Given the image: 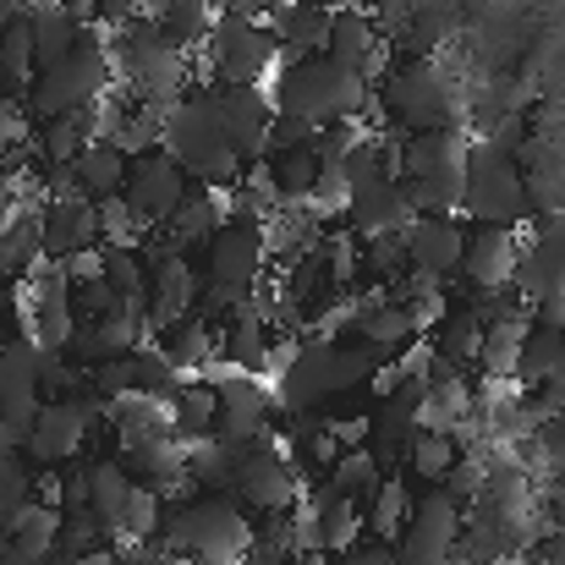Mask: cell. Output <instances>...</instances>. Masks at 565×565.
I'll list each match as a JSON object with an SVG mask.
<instances>
[{
  "mask_svg": "<svg viewBox=\"0 0 565 565\" xmlns=\"http://www.w3.org/2000/svg\"><path fill=\"white\" fill-rule=\"evenodd\" d=\"M330 423V434L341 439V450H352V445H369V428H374V417H363V412H347V417H324Z\"/></svg>",
  "mask_w": 565,
  "mask_h": 565,
  "instance_id": "obj_52",
  "label": "cell"
},
{
  "mask_svg": "<svg viewBox=\"0 0 565 565\" xmlns=\"http://www.w3.org/2000/svg\"><path fill=\"white\" fill-rule=\"evenodd\" d=\"M384 121H395L401 132H428V127H461V94L445 77L439 61H401L384 66L374 83Z\"/></svg>",
  "mask_w": 565,
  "mask_h": 565,
  "instance_id": "obj_11",
  "label": "cell"
},
{
  "mask_svg": "<svg viewBox=\"0 0 565 565\" xmlns=\"http://www.w3.org/2000/svg\"><path fill=\"white\" fill-rule=\"evenodd\" d=\"M160 149L188 171V182L203 188H231L247 166L242 154L231 149L220 116H214V99H209V83H192L188 94L166 110V127H160Z\"/></svg>",
  "mask_w": 565,
  "mask_h": 565,
  "instance_id": "obj_6",
  "label": "cell"
},
{
  "mask_svg": "<svg viewBox=\"0 0 565 565\" xmlns=\"http://www.w3.org/2000/svg\"><path fill=\"white\" fill-rule=\"evenodd\" d=\"M264 171H269V182H275V198H280V203H308L313 188H319L324 160L313 154V143H297V149H275V154H264Z\"/></svg>",
  "mask_w": 565,
  "mask_h": 565,
  "instance_id": "obj_39",
  "label": "cell"
},
{
  "mask_svg": "<svg viewBox=\"0 0 565 565\" xmlns=\"http://www.w3.org/2000/svg\"><path fill=\"white\" fill-rule=\"evenodd\" d=\"M511 286L527 302H539L550 291H565V209H550V214H533L527 220V236H522Z\"/></svg>",
  "mask_w": 565,
  "mask_h": 565,
  "instance_id": "obj_18",
  "label": "cell"
},
{
  "mask_svg": "<svg viewBox=\"0 0 565 565\" xmlns=\"http://www.w3.org/2000/svg\"><path fill=\"white\" fill-rule=\"evenodd\" d=\"M335 565H401V561H395V550H384V544H352V550H341Z\"/></svg>",
  "mask_w": 565,
  "mask_h": 565,
  "instance_id": "obj_54",
  "label": "cell"
},
{
  "mask_svg": "<svg viewBox=\"0 0 565 565\" xmlns=\"http://www.w3.org/2000/svg\"><path fill=\"white\" fill-rule=\"evenodd\" d=\"M188 171L160 149V143H149V149H138V154H127V182H121V209H127V220H132V231L138 236H149V231H166V220L177 214V203L188 198Z\"/></svg>",
  "mask_w": 565,
  "mask_h": 565,
  "instance_id": "obj_14",
  "label": "cell"
},
{
  "mask_svg": "<svg viewBox=\"0 0 565 565\" xmlns=\"http://www.w3.org/2000/svg\"><path fill=\"white\" fill-rule=\"evenodd\" d=\"M83 28H88V22H77L66 6L39 0V6H33V61H39V72H44V66H55V61L83 39ZM39 72H33V77H39Z\"/></svg>",
  "mask_w": 565,
  "mask_h": 565,
  "instance_id": "obj_42",
  "label": "cell"
},
{
  "mask_svg": "<svg viewBox=\"0 0 565 565\" xmlns=\"http://www.w3.org/2000/svg\"><path fill=\"white\" fill-rule=\"evenodd\" d=\"M88 472V516L105 527V539H116L121 533V511H127V494H132V472H127V461H116V456H105V461H88L83 467Z\"/></svg>",
  "mask_w": 565,
  "mask_h": 565,
  "instance_id": "obj_33",
  "label": "cell"
},
{
  "mask_svg": "<svg viewBox=\"0 0 565 565\" xmlns=\"http://www.w3.org/2000/svg\"><path fill=\"white\" fill-rule=\"evenodd\" d=\"M406 511H412V489H406V478H401L395 467H390V472H379L374 494H369V511H363V522L374 527L379 544H395V533H401Z\"/></svg>",
  "mask_w": 565,
  "mask_h": 565,
  "instance_id": "obj_45",
  "label": "cell"
},
{
  "mask_svg": "<svg viewBox=\"0 0 565 565\" xmlns=\"http://www.w3.org/2000/svg\"><path fill=\"white\" fill-rule=\"evenodd\" d=\"M105 423H116L121 450H127V445H143V439H154V434H171L166 401H160V395H132V390L105 401Z\"/></svg>",
  "mask_w": 565,
  "mask_h": 565,
  "instance_id": "obj_38",
  "label": "cell"
},
{
  "mask_svg": "<svg viewBox=\"0 0 565 565\" xmlns=\"http://www.w3.org/2000/svg\"><path fill=\"white\" fill-rule=\"evenodd\" d=\"M110 61H116L121 88L132 99H143V105L171 110L192 88V55L182 44H171L149 17H132V22L110 28Z\"/></svg>",
  "mask_w": 565,
  "mask_h": 565,
  "instance_id": "obj_7",
  "label": "cell"
},
{
  "mask_svg": "<svg viewBox=\"0 0 565 565\" xmlns=\"http://www.w3.org/2000/svg\"><path fill=\"white\" fill-rule=\"evenodd\" d=\"M198 258V313H209V319H220L225 308H236V302H247L253 291H258V280L269 275V236H264V220L258 214H225L220 220V231L203 242V247H192Z\"/></svg>",
  "mask_w": 565,
  "mask_h": 565,
  "instance_id": "obj_2",
  "label": "cell"
},
{
  "mask_svg": "<svg viewBox=\"0 0 565 565\" xmlns=\"http://www.w3.org/2000/svg\"><path fill=\"white\" fill-rule=\"evenodd\" d=\"M94 423H105V401L88 384H77V390H66L55 401H39V417H33V428L22 439V456L33 467H61V461H72L83 450Z\"/></svg>",
  "mask_w": 565,
  "mask_h": 565,
  "instance_id": "obj_15",
  "label": "cell"
},
{
  "mask_svg": "<svg viewBox=\"0 0 565 565\" xmlns=\"http://www.w3.org/2000/svg\"><path fill=\"white\" fill-rule=\"evenodd\" d=\"M417 6H434V0H412V11H417Z\"/></svg>",
  "mask_w": 565,
  "mask_h": 565,
  "instance_id": "obj_57",
  "label": "cell"
},
{
  "mask_svg": "<svg viewBox=\"0 0 565 565\" xmlns=\"http://www.w3.org/2000/svg\"><path fill=\"white\" fill-rule=\"evenodd\" d=\"M160 352H166L182 374H203V369L220 358V319L188 308L182 319H171V324L160 330Z\"/></svg>",
  "mask_w": 565,
  "mask_h": 565,
  "instance_id": "obj_29",
  "label": "cell"
},
{
  "mask_svg": "<svg viewBox=\"0 0 565 565\" xmlns=\"http://www.w3.org/2000/svg\"><path fill=\"white\" fill-rule=\"evenodd\" d=\"M214 384V439L225 445H242L253 434H269V417H275V384L258 374V369H231L220 363Z\"/></svg>",
  "mask_w": 565,
  "mask_h": 565,
  "instance_id": "obj_16",
  "label": "cell"
},
{
  "mask_svg": "<svg viewBox=\"0 0 565 565\" xmlns=\"http://www.w3.org/2000/svg\"><path fill=\"white\" fill-rule=\"evenodd\" d=\"M533 456H539V467H565V412H555V417H544L533 434Z\"/></svg>",
  "mask_w": 565,
  "mask_h": 565,
  "instance_id": "obj_51",
  "label": "cell"
},
{
  "mask_svg": "<svg viewBox=\"0 0 565 565\" xmlns=\"http://www.w3.org/2000/svg\"><path fill=\"white\" fill-rule=\"evenodd\" d=\"M127 472L138 478V483H149V489H182L188 483V439H177V434H154V439H143V445H127Z\"/></svg>",
  "mask_w": 565,
  "mask_h": 565,
  "instance_id": "obj_31",
  "label": "cell"
},
{
  "mask_svg": "<svg viewBox=\"0 0 565 565\" xmlns=\"http://www.w3.org/2000/svg\"><path fill=\"white\" fill-rule=\"evenodd\" d=\"M308 500V511H313V527H319V555H341V550H352L358 544V533L369 527L363 522V500H352V494H335V489H313V494H302Z\"/></svg>",
  "mask_w": 565,
  "mask_h": 565,
  "instance_id": "obj_32",
  "label": "cell"
},
{
  "mask_svg": "<svg viewBox=\"0 0 565 565\" xmlns=\"http://www.w3.org/2000/svg\"><path fill=\"white\" fill-rule=\"evenodd\" d=\"M231 214V203H225V188H203V182H192L188 198L177 203V214L166 220V242L171 247H182V253H192V247H203L214 231H220V220Z\"/></svg>",
  "mask_w": 565,
  "mask_h": 565,
  "instance_id": "obj_30",
  "label": "cell"
},
{
  "mask_svg": "<svg viewBox=\"0 0 565 565\" xmlns=\"http://www.w3.org/2000/svg\"><path fill=\"white\" fill-rule=\"evenodd\" d=\"M472 132L467 127H428L401 132L395 143V177L406 188L412 214H461V166H467Z\"/></svg>",
  "mask_w": 565,
  "mask_h": 565,
  "instance_id": "obj_4",
  "label": "cell"
},
{
  "mask_svg": "<svg viewBox=\"0 0 565 565\" xmlns=\"http://www.w3.org/2000/svg\"><path fill=\"white\" fill-rule=\"evenodd\" d=\"M39 247L44 264H66L88 247H99V203H88L83 192H55L39 203Z\"/></svg>",
  "mask_w": 565,
  "mask_h": 565,
  "instance_id": "obj_20",
  "label": "cell"
},
{
  "mask_svg": "<svg viewBox=\"0 0 565 565\" xmlns=\"http://www.w3.org/2000/svg\"><path fill=\"white\" fill-rule=\"evenodd\" d=\"M456 456H461V445H456V434H439V428H417L412 434V445H406V456H401V467L417 478V483H445V472L456 467Z\"/></svg>",
  "mask_w": 565,
  "mask_h": 565,
  "instance_id": "obj_44",
  "label": "cell"
},
{
  "mask_svg": "<svg viewBox=\"0 0 565 565\" xmlns=\"http://www.w3.org/2000/svg\"><path fill=\"white\" fill-rule=\"evenodd\" d=\"M203 61H209V83H269V72L280 66V44L264 28V11L253 0H214Z\"/></svg>",
  "mask_w": 565,
  "mask_h": 565,
  "instance_id": "obj_9",
  "label": "cell"
},
{
  "mask_svg": "<svg viewBox=\"0 0 565 565\" xmlns=\"http://www.w3.org/2000/svg\"><path fill=\"white\" fill-rule=\"evenodd\" d=\"M33 264H44V247H39V209H17L6 225H0V275L6 280H22Z\"/></svg>",
  "mask_w": 565,
  "mask_h": 565,
  "instance_id": "obj_43",
  "label": "cell"
},
{
  "mask_svg": "<svg viewBox=\"0 0 565 565\" xmlns=\"http://www.w3.org/2000/svg\"><path fill=\"white\" fill-rule=\"evenodd\" d=\"M160 522H166V500H160V489H149V483L132 478V494H127V511H121V533H116V539H127V544H149V539H160Z\"/></svg>",
  "mask_w": 565,
  "mask_h": 565,
  "instance_id": "obj_48",
  "label": "cell"
},
{
  "mask_svg": "<svg viewBox=\"0 0 565 565\" xmlns=\"http://www.w3.org/2000/svg\"><path fill=\"white\" fill-rule=\"evenodd\" d=\"M374 483H379V461L369 456V445H352V450H341V456L324 467V489H335V494L369 500Z\"/></svg>",
  "mask_w": 565,
  "mask_h": 565,
  "instance_id": "obj_47",
  "label": "cell"
},
{
  "mask_svg": "<svg viewBox=\"0 0 565 565\" xmlns=\"http://www.w3.org/2000/svg\"><path fill=\"white\" fill-rule=\"evenodd\" d=\"M341 220H347V231H352L358 242L384 236V231H406L412 203H406L401 177H395V171H374V177L352 182V188H347V203H341Z\"/></svg>",
  "mask_w": 565,
  "mask_h": 565,
  "instance_id": "obj_21",
  "label": "cell"
},
{
  "mask_svg": "<svg viewBox=\"0 0 565 565\" xmlns=\"http://www.w3.org/2000/svg\"><path fill=\"white\" fill-rule=\"evenodd\" d=\"M456 28H461V0H434V6H417L390 33V44L401 50V61H439V50L456 39Z\"/></svg>",
  "mask_w": 565,
  "mask_h": 565,
  "instance_id": "obj_27",
  "label": "cell"
},
{
  "mask_svg": "<svg viewBox=\"0 0 565 565\" xmlns=\"http://www.w3.org/2000/svg\"><path fill=\"white\" fill-rule=\"evenodd\" d=\"M516 166H522V188H527V203L533 214H550V209H565V138L561 127L550 132H533L522 149H516Z\"/></svg>",
  "mask_w": 565,
  "mask_h": 565,
  "instance_id": "obj_25",
  "label": "cell"
},
{
  "mask_svg": "<svg viewBox=\"0 0 565 565\" xmlns=\"http://www.w3.org/2000/svg\"><path fill=\"white\" fill-rule=\"evenodd\" d=\"M358 6L374 17L379 28H384V39H390V33H395V28L412 17V0H358Z\"/></svg>",
  "mask_w": 565,
  "mask_h": 565,
  "instance_id": "obj_53",
  "label": "cell"
},
{
  "mask_svg": "<svg viewBox=\"0 0 565 565\" xmlns=\"http://www.w3.org/2000/svg\"><path fill=\"white\" fill-rule=\"evenodd\" d=\"M28 500H33V467H28V456L22 450H0V533H6L11 511L28 505Z\"/></svg>",
  "mask_w": 565,
  "mask_h": 565,
  "instance_id": "obj_50",
  "label": "cell"
},
{
  "mask_svg": "<svg viewBox=\"0 0 565 565\" xmlns=\"http://www.w3.org/2000/svg\"><path fill=\"white\" fill-rule=\"evenodd\" d=\"M160 539L171 555H188V565H236L253 550V522L242 516V500L225 489H203L188 505H166Z\"/></svg>",
  "mask_w": 565,
  "mask_h": 565,
  "instance_id": "obj_5",
  "label": "cell"
},
{
  "mask_svg": "<svg viewBox=\"0 0 565 565\" xmlns=\"http://www.w3.org/2000/svg\"><path fill=\"white\" fill-rule=\"evenodd\" d=\"M428 347H434V358H445L456 369H472L478 363V347H483V319L472 313V302L445 308L434 319V330H428Z\"/></svg>",
  "mask_w": 565,
  "mask_h": 565,
  "instance_id": "obj_34",
  "label": "cell"
},
{
  "mask_svg": "<svg viewBox=\"0 0 565 565\" xmlns=\"http://www.w3.org/2000/svg\"><path fill=\"white\" fill-rule=\"evenodd\" d=\"M209 99H214V116H220L231 149L242 154V166L264 160L269 121H275V105H269L264 83H209Z\"/></svg>",
  "mask_w": 565,
  "mask_h": 565,
  "instance_id": "obj_19",
  "label": "cell"
},
{
  "mask_svg": "<svg viewBox=\"0 0 565 565\" xmlns=\"http://www.w3.org/2000/svg\"><path fill=\"white\" fill-rule=\"evenodd\" d=\"M231 494L253 511H291L302 500V478L291 450L275 434H253L242 445H231Z\"/></svg>",
  "mask_w": 565,
  "mask_h": 565,
  "instance_id": "obj_13",
  "label": "cell"
},
{
  "mask_svg": "<svg viewBox=\"0 0 565 565\" xmlns=\"http://www.w3.org/2000/svg\"><path fill=\"white\" fill-rule=\"evenodd\" d=\"M22 6H28V0H0V22H6V17H17Z\"/></svg>",
  "mask_w": 565,
  "mask_h": 565,
  "instance_id": "obj_56",
  "label": "cell"
},
{
  "mask_svg": "<svg viewBox=\"0 0 565 565\" xmlns=\"http://www.w3.org/2000/svg\"><path fill=\"white\" fill-rule=\"evenodd\" d=\"M11 395H44V347L33 335L0 341V401Z\"/></svg>",
  "mask_w": 565,
  "mask_h": 565,
  "instance_id": "obj_41",
  "label": "cell"
},
{
  "mask_svg": "<svg viewBox=\"0 0 565 565\" xmlns=\"http://www.w3.org/2000/svg\"><path fill=\"white\" fill-rule=\"evenodd\" d=\"M264 94H269V105L280 116H302V121L324 127V121H347V116L358 121L369 94H374V83L347 72V66H335L330 55H286L269 72Z\"/></svg>",
  "mask_w": 565,
  "mask_h": 565,
  "instance_id": "obj_3",
  "label": "cell"
},
{
  "mask_svg": "<svg viewBox=\"0 0 565 565\" xmlns=\"http://www.w3.org/2000/svg\"><path fill=\"white\" fill-rule=\"evenodd\" d=\"M66 171H72V192H83L88 203H110L121 198V182H127V154L110 138H94L66 160Z\"/></svg>",
  "mask_w": 565,
  "mask_h": 565,
  "instance_id": "obj_28",
  "label": "cell"
},
{
  "mask_svg": "<svg viewBox=\"0 0 565 565\" xmlns=\"http://www.w3.org/2000/svg\"><path fill=\"white\" fill-rule=\"evenodd\" d=\"M352 335L369 341L379 352V363H384V358H401V352L417 341V319H412V308H406L401 297L369 291V297H358V308H352Z\"/></svg>",
  "mask_w": 565,
  "mask_h": 565,
  "instance_id": "obj_26",
  "label": "cell"
},
{
  "mask_svg": "<svg viewBox=\"0 0 565 565\" xmlns=\"http://www.w3.org/2000/svg\"><path fill=\"white\" fill-rule=\"evenodd\" d=\"M236 565H297V555H280V550H269V544H253Z\"/></svg>",
  "mask_w": 565,
  "mask_h": 565,
  "instance_id": "obj_55",
  "label": "cell"
},
{
  "mask_svg": "<svg viewBox=\"0 0 565 565\" xmlns=\"http://www.w3.org/2000/svg\"><path fill=\"white\" fill-rule=\"evenodd\" d=\"M401 236H406V275L412 280H434V286L456 280L461 247H467L461 214H412Z\"/></svg>",
  "mask_w": 565,
  "mask_h": 565,
  "instance_id": "obj_17",
  "label": "cell"
},
{
  "mask_svg": "<svg viewBox=\"0 0 565 565\" xmlns=\"http://www.w3.org/2000/svg\"><path fill=\"white\" fill-rule=\"evenodd\" d=\"M116 88V61H110V28H99V22H88L83 28V39L55 61V66H44L33 83H28V94H22V105L33 110V121H44V116H66V110H88V105H99L105 94Z\"/></svg>",
  "mask_w": 565,
  "mask_h": 565,
  "instance_id": "obj_8",
  "label": "cell"
},
{
  "mask_svg": "<svg viewBox=\"0 0 565 565\" xmlns=\"http://www.w3.org/2000/svg\"><path fill=\"white\" fill-rule=\"evenodd\" d=\"M461 214L472 225H511V231H522L533 220V203H527V188H522V166H516L511 149L472 138L467 166H461Z\"/></svg>",
  "mask_w": 565,
  "mask_h": 565,
  "instance_id": "obj_10",
  "label": "cell"
},
{
  "mask_svg": "<svg viewBox=\"0 0 565 565\" xmlns=\"http://www.w3.org/2000/svg\"><path fill=\"white\" fill-rule=\"evenodd\" d=\"M561 369H565V330H555V324H527L522 352H516V369H511V384L516 390H539L544 379H555Z\"/></svg>",
  "mask_w": 565,
  "mask_h": 565,
  "instance_id": "obj_36",
  "label": "cell"
},
{
  "mask_svg": "<svg viewBox=\"0 0 565 565\" xmlns=\"http://www.w3.org/2000/svg\"><path fill=\"white\" fill-rule=\"evenodd\" d=\"M516 253H522V231H511V225H472L467 247H461L456 291L472 297V291H489V286H511Z\"/></svg>",
  "mask_w": 565,
  "mask_h": 565,
  "instance_id": "obj_22",
  "label": "cell"
},
{
  "mask_svg": "<svg viewBox=\"0 0 565 565\" xmlns=\"http://www.w3.org/2000/svg\"><path fill=\"white\" fill-rule=\"evenodd\" d=\"M0 280H6V275H0Z\"/></svg>",
  "mask_w": 565,
  "mask_h": 565,
  "instance_id": "obj_60",
  "label": "cell"
},
{
  "mask_svg": "<svg viewBox=\"0 0 565 565\" xmlns=\"http://www.w3.org/2000/svg\"><path fill=\"white\" fill-rule=\"evenodd\" d=\"M143 17H149L171 44H182L192 55V50H203V39H209V28H214V0H149Z\"/></svg>",
  "mask_w": 565,
  "mask_h": 565,
  "instance_id": "obj_37",
  "label": "cell"
},
{
  "mask_svg": "<svg viewBox=\"0 0 565 565\" xmlns=\"http://www.w3.org/2000/svg\"><path fill=\"white\" fill-rule=\"evenodd\" d=\"M358 264L379 280V291H384V286H401V280H406V236H401V231L369 236V242L358 247Z\"/></svg>",
  "mask_w": 565,
  "mask_h": 565,
  "instance_id": "obj_49",
  "label": "cell"
},
{
  "mask_svg": "<svg viewBox=\"0 0 565 565\" xmlns=\"http://www.w3.org/2000/svg\"><path fill=\"white\" fill-rule=\"evenodd\" d=\"M258 11H264V28L280 44V61L286 55H324L335 0H275V6H258Z\"/></svg>",
  "mask_w": 565,
  "mask_h": 565,
  "instance_id": "obj_24",
  "label": "cell"
},
{
  "mask_svg": "<svg viewBox=\"0 0 565 565\" xmlns=\"http://www.w3.org/2000/svg\"><path fill=\"white\" fill-rule=\"evenodd\" d=\"M527 313L522 319H494V324H483V347H478V369L489 379H511L516 369V352H522V335H527Z\"/></svg>",
  "mask_w": 565,
  "mask_h": 565,
  "instance_id": "obj_46",
  "label": "cell"
},
{
  "mask_svg": "<svg viewBox=\"0 0 565 565\" xmlns=\"http://www.w3.org/2000/svg\"><path fill=\"white\" fill-rule=\"evenodd\" d=\"M379 369V352L369 341H358L352 330L341 335H313V341H291L286 363L275 369V406L302 417L330 406L335 395L369 384V374Z\"/></svg>",
  "mask_w": 565,
  "mask_h": 565,
  "instance_id": "obj_1",
  "label": "cell"
},
{
  "mask_svg": "<svg viewBox=\"0 0 565 565\" xmlns=\"http://www.w3.org/2000/svg\"><path fill=\"white\" fill-rule=\"evenodd\" d=\"M166 417H171V434L177 439H209L214 434V384H198V379H182L171 395H166Z\"/></svg>",
  "mask_w": 565,
  "mask_h": 565,
  "instance_id": "obj_40",
  "label": "cell"
},
{
  "mask_svg": "<svg viewBox=\"0 0 565 565\" xmlns=\"http://www.w3.org/2000/svg\"><path fill=\"white\" fill-rule=\"evenodd\" d=\"M39 565H61V561H55V555H50V561H39Z\"/></svg>",
  "mask_w": 565,
  "mask_h": 565,
  "instance_id": "obj_58",
  "label": "cell"
},
{
  "mask_svg": "<svg viewBox=\"0 0 565 565\" xmlns=\"http://www.w3.org/2000/svg\"><path fill=\"white\" fill-rule=\"evenodd\" d=\"M384 50H390V39H384V28H379L363 6H352V0L335 6V17H330V39H324V55H330L335 66H347V72H358V77L379 83V72H384Z\"/></svg>",
  "mask_w": 565,
  "mask_h": 565,
  "instance_id": "obj_23",
  "label": "cell"
},
{
  "mask_svg": "<svg viewBox=\"0 0 565 565\" xmlns=\"http://www.w3.org/2000/svg\"><path fill=\"white\" fill-rule=\"evenodd\" d=\"M33 72H39V61H33V0H28L17 17L0 22V83H6V94L22 99Z\"/></svg>",
  "mask_w": 565,
  "mask_h": 565,
  "instance_id": "obj_35",
  "label": "cell"
},
{
  "mask_svg": "<svg viewBox=\"0 0 565 565\" xmlns=\"http://www.w3.org/2000/svg\"><path fill=\"white\" fill-rule=\"evenodd\" d=\"M253 6H275V0H253Z\"/></svg>",
  "mask_w": 565,
  "mask_h": 565,
  "instance_id": "obj_59",
  "label": "cell"
},
{
  "mask_svg": "<svg viewBox=\"0 0 565 565\" xmlns=\"http://www.w3.org/2000/svg\"><path fill=\"white\" fill-rule=\"evenodd\" d=\"M461 527H467V505L445 489V483H423V494H412V511L395 533V561L401 565H467L461 555Z\"/></svg>",
  "mask_w": 565,
  "mask_h": 565,
  "instance_id": "obj_12",
  "label": "cell"
}]
</instances>
